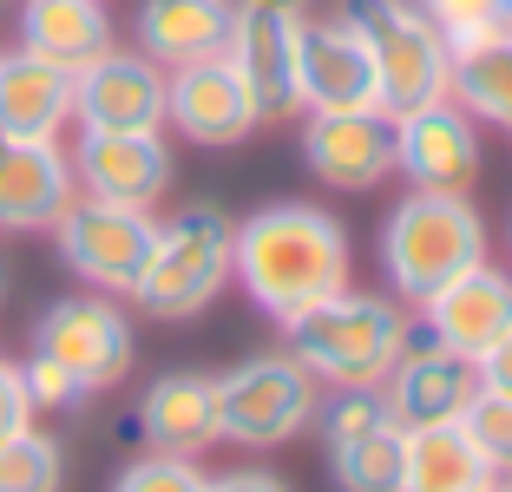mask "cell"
Instances as JSON below:
<instances>
[{
  "instance_id": "obj_29",
  "label": "cell",
  "mask_w": 512,
  "mask_h": 492,
  "mask_svg": "<svg viewBox=\"0 0 512 492\" xmlns=\"http://www.w3.org/2000/svg\"><path fill=\"white\" fill-rule=\"evenodd\" d=\"M460 427H467V440L480 447V460L493 466L499 479H512V394L480 388L467 401V414H460Z\"/></svg>"
},
{
  "instance_id": "obj_28",
  "label": "cell",
  "mask_w": 512,
  "mask_h": 492,
  "mask_svg": "<svg viewBox=\"0 0 512 492\" xmlns=\"http://www.w3.org/2000/svg\"><path fill=\"white\" fill-rule=\"evenodd\" d=\"M388 401H381V388H335V394H322V407H316V433H322V447H348V440H362V433H375V427H388Z\"/></svg>"
},
{
  "instance_id": "obj_27",
  "label": "cell",
  "mask_w": 512,
  "mask_h": 492,
  "mask_svg": "<svg viewBox=\"0 0 512 492\" xmlns=\"http://www.w3.org/2000/svg\"><path fill=\"white\" fill-rule=\"evenodd\" d=\"M421 14L434 20L447 53H467V46H486L499 33H512V0H421Z\"/></svg>"
},
{
  "instance_id": "obj_1",
  "label": "cell",
  "mask_w": 512,
  "mask_h": 492,
  "mask_svg": "<svg viewBox=\"0 0 512 492\" xmlns=\"http://www.w3.org/2000/svg\"><path fill=\"white\" fill-rule=\"evenodd\" d=\"M230 283H243L270 322H296L348 289V230L316 204H263L237 224Z\"/></svg>"
},
{
  "instance_id": "obj_5",
  "label": "cell",
  "mask_w": 512,
  "mask_h": 492,
  "mask_svg": "<svg viewBox=\"0 0 512 492\" xmlns=\"http://www.w3.org/2000/svg\"><path fill=\"white\" fill-rule=\"evenodd\" d=\"M316 407H322V381L289 348L250 355L230 374H217V427H224L230 447H250V453L289 447L296 433L316 427Z\"/></svg>"
},
{
  "instance_id": "obj_38",
  "label": "cell",
  "mask_w": 512,
  "mask_h": 492,
  "mask_svg": "<svg viewBox=\"0 0 512 492\" xmlns=\"http://www.w3.org/2000/svg\"><path fill=\"white\" fill-rule=\"evenodd\" d=\"M493 492H499V486H493Z\"/></svg>"
},
{
  "instance_id": "obj_10",
  "label": "cell",
  "mask_w": 512,
  "mask_h": 492,
  "mask_svg": "<svg viewBox=\"0 0 512 492\" xmlns=\"http://www.w3.org/2000/svg\"><path fill=\"white\" fill-rule=\"evenodd\" d=\"M394 171L414 191H467L480 178V125L447 92L414 112H394Z\"/></svg>"
},
{
  "instance_id": "obj_23",
  "label": "cell",
  "mask_w": 512,
  "mask_h": 492,
  "mask_svg": "<svg viewBox=\"0 0 512 492\" xmlns=\"http://www.w3.org/2000/svg\"><path fill=\"white\" fill-rule=\"evenodd\" d=\"M401 492H493L499 473L480 460L460 420H434V427H401Z\"/></svg>"
},
{
  "instance_id": "obj_18",
  "label": "cell",
  "mask_w": 512,
  "mask_h": 492,
  "mask_svg": "<svg viewBox=\"0 0 512 492\" xmlns=\"http://www.w3.org/2000/svg\"><path fill=\"white\" fill-rule=\"evenodd\" d=\"M79 197L60 138H0V230H53Z\"/></svg>"
},
{
  "instance_id": "obj_37",
  "label": "cell",
  "mask_w": 512,
  "mask_h": 492,
  "mask_svg": "<svg viewBox=\"0 0 512 492\" xmlns=\"http://www.w3.org/2000/svg\"><path fill=\"white\" fill-rule=\"evenodd\" d=\"M0 296H7V276H0Z\"/></svg>"
},
{
  "instance_id": "obj_31",
  "label": "cell",
  "mask_w": 512,
  "mask_h": 492,
  "mask_svg": "<svg viewBox=\"0 0 512 492\" xmlns=\"http://www.w3.org/2000/svg\"><path fill=\"white\" fill-rule=\"evenodd\" d=\"M204 486H211V473L197 460H178V453H145L112 479V492H204Z\"/></svg>"
},
{
  "instance_id": "obj_33",
  "label": "cell",
  "mask_w": 512,
  "mask_h": 492,
  "mask_svg": "<svg viewBox=\"0 0 512 492\" xmlns=\"http://www.w3.org/2000/svg\"><path fill=\"white\" fill-rule=\"evenodd\" d=\"M204 492H289V479L270 466H237V473H217Z\"/></svg>"
},
{
  "instance_id": "obj_17",
  "label": "cell",
  "mask_w": 512,
  "mask_h": 492,
  "mask_svg": "<svg viewBox=\"0 0 512 492\" xmlns=\"http://www.w3.org/2000/svg\"><path fill=\"white\" fill-rule=\"evenodd\" d=\"M473 394H480V374H473V361L434 348V342L421 335V322L407 328L401 361H394L388 381H381V401H388L394 427H434V420H460Z\"/></svg>"
},
{
  "instance_id": "obj_22",
  "label": "cell",
  "mask_w": 512,
  "mask_h": 492,
  "mask_svg": "<svg viewBox=\"0 0 512 492\" xmlns=\"http://www.w3.org/2000/svg\"><path fill=\"white\" fill-rule=\"evenodd\" d=\"M20 46L66 66V73H79L99 53H112L106 0H20Z\"/></svg>"
},
{
  "instance_id": "obj_4",
  "label": "cell",
  "mask_w": 512,
  "mask_h": 492,
  "mask_svg": "<svg viewBox=\"0 0 512 492\" xmlns=\"http://www.w3.org/2000/svg\"><path fill=\"white\" fill-rule=\"evenodd\" d=\"M230 250H237V224L211 204H191L178 217L158 224L145 256V276H138V309L184 322V315H204L217 296L230 289Z\"/></svg>"
},
{
  "instance_id": "obj_24",
  "label": "cell",
  "mask_w": 512,
  "mask_h": 492,
  "mask_svg": "<svg viewBox=\"0 0 512 492\" xmlns=\"http://www.w3.org/2000/svg\"><path fill=\"white\" fill-rule=\"evenodd\" d=\"M447 99L473 125L512 132V33H499L486 46H467V53H447Z\"/></svg>"
},
{
  "instance_id": "obj_35",
  "label": "cell",
  "mask_w": 512,
  "mask_h": 492,
  "mask_svg": "<svg viewBox=\"0 0 512 492\" xmlns=\"http://www.w3.org/2000/svg\"><path fill=\"white\" fill-rule=\"evenodd\" d=\"M256 7H283V14H309V0H256Z\"/></svg>"
},
{
  "instance_id": "obj_21",
  "label": "cell",
  "mask_w": 512,
  "mask_h": 492,
  "mask_svg": "<svg viewBox=\"0 0 512 492\" xmlns=\"http://www.w3.org/2000/svg\"><path fill=\"white\" fill-rule=\"evenodd\" d=\"M230 20H237V0H145L138 7V53H151L165 73L184 60H211V53H224Z\"/></svg>"
},
{
  "instance_id": "obj_19",
  "label": "cell",
  "mask_w": 512,
  "mask_h": 492,
  "mask_svg": "<svg viewBox=\"0 0 512 492\" xmlns=\"http://www.w3.org/2000/svg\"><path fill=\"white\" fill-rule=\"evenodd\" d=\"M138 433H145L151 453H178V460H197L224 440L217 427V374H158L138 401Z\"/></svg>"
},
{
  "instance_id": "obj_2",
  "label": "cell",
  "mask_w": 512,
  "mask_h": 492,
  "mask_svg": "<svg viewBox=\"0 0 512 492\" xmlns=\"http://www.w3.org/2000/svg\"><path fill=\"white\" fill-rule=\"evenodd\" d=\"M407 328H414V315L401 302L342 289V296L302 309L296 322H283V335H289V355L316 374L322 388H381L407 348Z\"/></svg>"
},
{
  "instance_id": "obj_13",
  "label": "cell",
  "mask_w": 512,
  "mask_h": 492,
  "mask_svg": "<svg viewBox=\"0 0 512 492\" xmlns=\"http://www.w3.org/2000/svg\"><path fill=\"white\" fill-rule=\"evenodd\" d=\"M73 158V184L79 197L99 204H125V210H151L171 191V145L165 132H79Z\"/></svg>"
},
{
  "instance_id": "obj_34",
  "label": "cell",
  "mask_w": 512,
  "mask_h": 492,
  "mask_svg": "<svg viewBox=\"0 0 512 492\" xmlns=\"http://www.w3.org/2000/svg\"><path fill=\"white\" fill-rule=\"evenodd\" d=\"M473 374H480V388H493V394H512V335L499 348H486L480 361H473Z\"/></svg>"
},
{
  "instance_id": "obj_14",
  "label": "cell",
  "mask_w": 512,
  "mask_h": 492,
  "mask_svg": "<svg viewBox=\"0 0 512 492\" xmlns=\"http://www.w3.org/2000/svg\"><path fill=\"white\" fill-rule=\"evenodd\" d=\"M302 164L342 197L381 191L394 178V112H309Z\"/></svg>"
},
{
  "instance_id": "obj_26",
  "label": "cell",
  "mask_w": 512,
  "mask_h": 492,
  "mask_svg": "<svg viewBox=\"0 0 512 492\" xmlns=\"http://www.w3.org/2000/svg\"><path fill=\"white\" fill-rule=\"evenodd\" d=\"M66 453L60 440H46L40 427H20L14 440H0V492H60Z\"/></svg>"
},
{
  "instance_id": "obj_6",
  "label": "cell",
  "mask_w": 512,
  "mask_h": 492,
  "mask_svg": "<svg viewBox=\"0 0 512 492\" xmlns=\"http://www.w3.org/2000/svg\"><path fill=\"white\" fill-rule=\"evenodd\" d=\"M342 20L362 33L388 112H414L447 92V40L421 14V0H342Z\"/></svg>"
},
{
  "instance_id": "obj_9",
  "label": "cell",
  "mask_w": 512,
  "mask_h": 492,
  "mask_svg": "<svg viewBox=\"0 0 512 492\" xmlns=\"http://www.w3.org/2000/svg\"><path fill=\"white\" fill-rule=\"evenodd\" d=\"M224 60L237 66V79L250 86V99H256V112H263V119H289V112H302V92H296L302 14H283V7H256V0H237V20H230Z\"/></svg>"
},
{
  "instance_id": "obj_36",
  "label": "cell",
  "mask_w": 512,
  "mask_h": 492,
  "mask_svg": "<svg viewBox=\"0 0 512 492\" xmlns=\"http://www.w3.org/2000/svg\"><path fill=\"white\" fill-rule=\"evenodd\" d=\"M499 492H512V479H499Z\"/></svg>"
},
{
  "instance_id": "obj_16",
  "label": "cell",
  "mask_w": 512,
  "mask_h": 492,
  "mask_svg": "<svg viewBox=\"0 0 512 492\" xmlns=\"http://www.w3.org/2000/svg\"><path fill=\"white\" fill-rule=\"evenodd\" d=\"M414 322H421V335L434 348H447V355H460V361H480L486 348H499L512 335V276L493 269V263L467 269L460 283L427 296L421 309H414Z\"/></svg>"
},
{
  "instance_id": "obj_15",
  "label": "cell",
  "mask_w": 512,
  "mask_h": 492,
  "mask_svg": "<svg viewBox=\"0 0 512 492\" xmlns=\"http://www.w3.org/2000/svg\"><path fill=\"white\" fill-rule=\"evenodd\" d=\"M302 112H388L381 105V79L368 60L362 33L335 20H302V66H296Z\"/></svg>"
},
{
  "instance_id": "obj_25",
  "label": "cell",
  "mask_w": 512,
  "mask_h": 492,
  "mask_svg": "<svg viewBox=\"0 0 512 492\" xmlns=\"http://www.w3.org/2000/svg\"><path fill=\"white\" fill-rule=\"evenodd\" d=\"M401 453H407V433L394 427H375L362 440H348V447L329 453L335 466V486L342 492H401Z\"/></svg>"
},
{
  "instance_id": "obj_7",
  "label": "cell",
  "mask_w": 512,
  "mask_h": 492,
  "mask_svg": "<svg viewBox=\"0 0 512 492\" xmlns=\"http://www.w3.org/2000/svg\"><path fill=\"white\" fill-rule=\"evenodd\" d=\"M53 237H60L66 269L86 289H99V296H138L158 217L151 210H125V204H99V197H73L60 210Z\"/></svg>"
},
{
  "instance_id": "obj_30",
  "label": "cell",
  "mask_w": 512,
  "mask_h": 492,
  "mask_svg": "<svg viewBox=\"0 0 512 492\" xmlns=\"http://www.w3.org/2000/svg\"><path fill=\"white\" fill-rule=\"evenodd\" d=\"M20 388H27V407L33 414H66V407H86V381H79L73 368H60V361L46 355H27L20 361Z\"/></svg>"
},
{
  "instance_id": "obj_8",
  "label": "cell",
  "mask_w": 512,
  "mask_h": 492,
  "mask_svg": "<svg viewBox=\"0 0 512 492\" xmlns=\"http://www.w3.org/2000/svg\"><path fill=\"white\" fill-rule=\"evenodd\" d=\"M33 355L60 361L86 381V394L99 388H119L138 361V335H132V315L119 309V296H60L53 309L40 315L33 328Z\"/></svg>"
},
{
  "instance_id": "obj_12",
  "label": "cell",
  "mask_w": 512,
  "mask_h": 492,
  "mask_svg": "<svg viewBox=\"0 0 512 492\" xmlns=\"http://www.w3.org/2000/svg\"><path fill=\"white\" fill-rule=\"evenodd\" d=\"M165 125H178L191 145H243V138L263 125V112H256L250 86L237 79V66L224 60V53H211V60H184L165 73Z\"/></svg>"
},
{
  "instance_id": "obj_32",
  "label": "cell",
  "mask_w": 512,
  "mask_h": 492,
  "mask_svg": "<svg viewBox=\"0 0 512 492\" xmlns=\"http://www.w3.org/2000/svg\"><path fill=\"white\" fill-rule=\"evenodd\" d=\"M20 427H33V407H27V388H20V361L0 355V440H14Z\"/></svg>"
},
{
  "instance_id": "obj_11",
  "label": "cell",
  "mask_w": 512,
  "mask_h": 492,
  "mask_svg": "<svg viewBox=\"0 0 512 492\" xmlns=\"http://www.w3.org/2000/svg\"><path fill=\"white\" fill-rule=\"evenodd\" d=\"M79 132H165V66L151 53H99L73 73Z\"/></svg>"
},
{
  "instance_id": "obj_3",
  "label": "cell",
  "mask_w": 512,
  "mask_h": 492,
  "mask_svg": "<svg viewBox=\"0 0 512 492\" xmlns=\"http://www.w3.org/2000/svg\"><path fill=\"white\" fill-rule=\"evenodd\" d=\"M480 263H486V224L467 204V191H407L381 230V269L394 283V302H414V309Z\"/></svg>"
},
{
  "instance_id": "obj_20",
  "label": "cell",
  "mask_w": 512,
  "mask_h": 492,
  "mask_svg": "<svg viewBox=\"0 0 512 492\" xmlns=\"http://www.w3.org/2000/svg\"><path fill=\"white\" fill-rule=\"evenodd\" d=\"M73 125V73L40 53H0V138H60Z\"/></svg>"
}]
</instances>
